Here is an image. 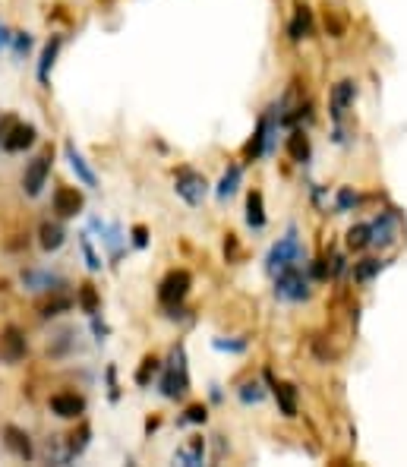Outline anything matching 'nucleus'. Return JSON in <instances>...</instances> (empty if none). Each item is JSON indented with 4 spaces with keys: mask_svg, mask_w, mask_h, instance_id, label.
Returning a JSON list of instances; mask_svg holds the SVG:
<instances>
[{
    "mask_svg": "<svg viewBox=\"0 0 407 467\" xmlns=\"http://www.w3.org/2000/svg\"><path fill=\"white\" fill-rule=\"evenodd\" d=\"M288 152H290V158H294V161H307V158H309V139H307V133H303V130H294V133H290Z\"/></svg>",
    "mask_w": 407,
    "mask_h": 467,
    "instance_id": "412c9836",
    "label": "nucleus"
},
{
    "mask_svg": "<svg viewBox=\"0 0 407 467\" xmlns=\"http://www.w3.org/2000/svg\"><path fill=\"white\" fill-rule=\"evenodd\" d=\"M174 461H180V464H202V461H206V442H202V439H193V442L183 445L177 455H174Z\"/></svg>",
    "mask_w": 407,
    "mask_h": 467,
    "instance_id": "6ab92c4d",
    "label": "nucleus"
},
{
    "mask_svg": "<svg viewBox=\"0 0 407 467\" xmlns=\"http://www.w3.org/2000/svg\"><path fill=\"white\" fill-rule=\"evenodd\" d=\"M189 391V376H187V357H183V348H174V357L165 370V379H161V395L165 398H183Z\"/></svg>",
    "mask_w": 407,
    "mask_h": 467,
    "instance_id": "7ed1b4c3",
    "label": "nucleus"
},
{
    "mask_svg": "<svg viewBox=\"0 0 407 467\" xmlns=\"http://www.w3.org/2000/svg\"><path fill=\"white\" fill-rule=\"evenodd\" d=\"M51 410L57 417H64V420H76L85 410V398L76 395V391H60V395L51 398Z\"/></svg>",
    "mask_w": 407,
    "mask_h": 467,
    "instance_id": "6e6552de",
    "label": "nucleus"
},
{
    "mask_svg": "<svg viewBox=\"0 0 407 467\" xmlns=\"http://www.w3.org/2000/svg\"><path fill=\"white\" fill-rule=\"evenodd\" d=\"M307 259V249L300 247V237H297V227H288V234L271 247L269 259H266V268L271 275L281 272V268H290V266H300Z\"/></svg>",
    "mask_w": 407,
    "mask_h": 467,
    "instance_id": "f257e3e1",
    "label": "nucleus"
},
{
    "mask_svg": "<svg viewBox=\"0 0 407 467\" xmlns=\"http://www.w3.org/2000/svg\"><path fill=\"white\" fill-rule=\"evenodd\" d=\"M57 51H60V35H54L51 42H47V47L42 51V60H38V79H42V83H47V70L54 66V57H57Z\"/></svg>",
    "mask_w": 407,
    "mask_h": 467,
    "instance_id": "5701e85b",
    "label": "nucleus"
},
{
    "mask_svg": "<svg viewBox=\"0 0 407 467\" xmlns=\"http://www.w3.org/2000/svg\"><path fill=\"white\" fill-rule=\"evenodd\" d=\"M206 417H208L206 404H193V408L187 410V417H183L180 423H206Z\"/></svg>",
    "mask_w": 407,
    "mask_h": 467,
    "instance_id": "7c9ffc66",
    "label": "nucleus"
},
{
    "mask_svg": "<svg viewBox=\"0 0 407 467\" xmlns=\"http://www.w3.org/2000/svg\"><path fill=\"white\" fill-rule=\"evenodd\" d=\"M309 294H313V288H309V278L300 272L297 266L290 268H281L275 278V297L278 300H288V303H303L309 300Z\"/></svg>",
    "mask_w": 407,
    "mask_h": 467,
    "instance_id": "f03ea898",
    "label": "nucleus"
},
{
    "mask_svg": "<svg viewBox=\"0 0 407 467\" xmlns=\"http://www.w3.org/2000/svg\"><path fill=\"white\" fill-rule=\"evenodd\" d=\"M309 32H313V13H309V6H297L294 19H290V38L300 42V38H307Z\"/></svg>",
    "mask_w": 407,
    "mask_h": 467,
    "instance_id": "4468645a",
    "label": "nucleus"
},
{
    "mask_svg": "<svg viewBox=\"0 0 407 467\" xmlns=\"http://www.w3.org/2000/svg\"><path fill=\"white\" fill-rule=\"evenodd\" d=\"M189 284H193V278H189V272H183V268H177V272H171L165 281H161L158 288V300L165 303V307L177 309L183 303V297L189 294Z\"/></svg>",
    "mask_w": 407,
    "mask_h": 467,
    "instance_id": "39448f33",
    "label": "nucleus"
},
{
    "mask_svg": "<svg viewBox=\"0 0 407 467\" xmlns=\"http://www.w3.org/2000/svg\"><path fill=\"white\" fill-rule=\"evenodd\" d=\"M271 391H275V401H278V408H281V414L284 417H297V389H294V385L278 382Z\"/></svg>",
    "mask_w": 407,
    "mask_h": 467,
    "instance_id": "ddd939ff",
    "label": "nucleus"
},
{
    "mask_svg": "<svg viewBox=\"0 0 407 467\" xmlns=\"http://www.w3.org/2000/svg\"><path fill=\"white\" fill-rule=\"evenodd\" d=\"M25 357V338L19 329H6L0 335V360L4 363H19Z\"/></svg>",
    "mask_w": 407,
    "mask_h": 467,
    "instance_id": "9d476101",
    "label": "nucleus"
},
{
    "mask_svg": "<svg viewBox=\"0 0 407 467\" xmlns=\"http://www.w3.org/2000/svg\"><path fill=\"white\" fill-rule=\"evenodd\" d=\"M79 243H83V256H85V262H89V268H92V272H98V268H101V259H98V256H95L89 234H83V237H79Z\"/></svg>",
    "mask_w": 407,
    "mask_h": 467,
    "instance_id": "c756f323",
    "label": "nucleus"
},
{
    "mask_svg": "<svg viewBox=\"0 0 407 467\" xmlns=\"http://www.w3.org/2000/svg\"><path fill=\"white\" fill-rule=\"evenodd\" d=\"M215 348L218 350H237V354H240V350H247V341H215Z\"/></svg>",
    "mask_w": 407,
    "mask_h": 467,
    "instance_id": "473e14b6",
    "label": "nucleus"
},
{
    "mask_svg": "<svg viewBox=\"0 0 407 467\" xmlns=\"http://www.w3.org/2000/svg\"><path fill=\"white\" fill-rule=\"evenodd\" d=\"M35 142V126L29 124H16L10 133H4V148L6 152H23Z\"/></svg>",
    "mask_w": 407,
    "mask_h": 467,
    "instance_id": "f8f14e48",
    "label": "nucleus"
},
{
    "mask_svg": "<svg viewBox=\"0 0 407 467\" xmlns=\"http://www.w3.org/2000/svg\"><path fill=\"white\" fill-rule=\"evenodd\" d=\"M4 436H6V445H10V449L16 451L19 458H25V461H29V458H32V442H29V436H25L23 430H16V426H6Z\"/></svg>",
    "mask_w": 407,
    "mask_h": 467,
    "instance_id": "2eb2a0df",
    "label": "nucleus"
},
{
    "mask_svg": "<svg viewBox=\"0 0 407 467\" xmlns=\"http://www.w3.org/2000/svg\"><path fill=\"white\" fill-rule=\"evenodd\" d=\"M64 227L60 225H51V221H45L42 225V247L47 249V253H54V249L64 247Z\"/></svg>",
    "mask_w": 407,
    "mask_h": 467,
    "instance_id": "aec40b11",
    "label": "nucleus"
},
{
    "mask_svg": "<svg viewBox=\"0 0 407 467\" xmlns=\"http://www.w3.org/2000/svg\"><path fill=\"white\" fill-rule=\"evenodd\" d=\"M262 398H266V391H262L259 382H243L240 385V401L243 404H259Z\"/></svg>",
    "mask_w": 407,
    "mask_h": 467,
    "instance_id": "bb28decb",
    "label": "nucleus"
},
{
    "mask_svg": "<svg viewBox=\"0 0 407 467\" xmlns=\"http://www.w3.org/2000/svg\"><path fill=\"white\" fill-rule=\"evenodd\" d=\"M79 307H83L89 316L98 313V294H95L92 284H83V288H79Z\"/></svg>",
    "mask_w": 407,
    "mask_h": 467,
    "instance_id": "a878e982",
    "label": "nucleus"
},
{
    "mask_svg": "<svg viewBox=\"0 0 407 467\" xmlns=\"http://www.w3.org/2000/svg\"><path fill=\"white\" fill-rule=\"evenodd\" d=\"M247 221L249 227H266V208H262V193L259 189H253V193L247 196Z\"/></svg>",
    "mask_w": 407,
    "mask_h": 467,
    "instance_id": "dca6fc26",
    "label": "nucleus"
},
{
    "mask_svg": "<svg viewBox=\"0 0 407 467\" xmlns=\"http://www.w3.org/2000/svg\"><path fill=\"white\" fill-rule=\"evenodd\" d=\"M348 247L350 249H363L370 247V225H354L348 231Z\"/></svg>",
    "mask_w": 407,
    "mask_h": 467,
    "instance_id": "393cba45",
    "label": "nucleus"
},
{
    "mask_svg": "<svg viewBox=\"0 0 407 467\" xmlns=\"http://www.w3.org/2000/svg\"><path fill=\"white\" fill-rule=\"evenodd\" d=\"M66 158H70V167L79 174V180H83L85 187H95V174H92V167L85 165V158L76 152V146L73 142H66Z\"/></svg>",
    "mask_w": 407,
    "mask_h": 467,
    "instance_id": "f3484780",
    "label": "nucleus"
},
{
    "mask_svg": "<svg viewBox=\"0 0 407 467\" xmlns=\"http://www.w3.org/2000/svg\"><path fill=\"white\" fill-rule=\"evenodd\" d=\"M382 266H385V262H379V259H363V262H357V266H354V281H357V284H370L379 272H382Z\"/></svg>",
    "mask_w": 407,
    "mask_h": 467,
    "instance_id": "4be33fe9",
    "label": "nucleus"
},
{
    "mask_svg": "<svg viewBox=\"0 0 407 467\" xmlns=\"http://www.w3.org/2000/svg\"><path fill=\"white\" fill-rule=\"evenodd\" d=\"M354 98H357V85L350 83V79H341V83L331 89V117L341 120L344 111L354 105Z\"/></svg>",
    "mask_w": 407,
    "mask_h": 467,
    "instance_id": "9b49d317",
    "label": "nucleus"
},
{
    "mask_svg": "<svg viewBox=\"0 0 407 467\" xmlns=\"http://www.w3.org/2000/svg\"><path fill=\"white\" fill-rule=\"evenodd\" d=\"M29 45H32V38H29V35H16V51H19V54L29 51Z\"/></svg>",
    "mask_w": 407,
    "mask_h": 467,
    "instance_id": "f704fd0d",
    "label": "nucleus"
},
{
    "mask_svg": "<svg viewBox=\"0 0 407 467\" xmlns=\"http://www.w3.org/2000/svg\"><path fill=\"white\" fill-rule=\"evenodd\" d=\"M47 171H51V155H38V158L32 161V165L25 167V174H23V189H25V193H29V196L42 193V187L47 180Z\"/></svg>",
    "mask_w": 407,
    "mask_h": 467,
    "instance_id": "0eeeda50",
    "label": "nucleus"
},
{
    "mask_svg": "<svg viewBox=\"0 0 407 467\" xmlns=\"http://www.w3.org/2000/svg\"><path fill=\"white\" fill-rule=\"evenodd\" d=\"M240 177H243L240 165H230L228 171H225V177H221V187H218V196H221V199H230V196L237 193V187H240Z\"/></svg>",
    "mask_w": 407,
    "mask_h": 467,
    "instance_id": "b1692460",
    "label": "nucleus"
},
{
    "mask_svg": "<svg viewBox=\"0 0 407 467\" xmlns=\"http://www.w3.org/2000/svg\"><path fill=\"white\" fill-rule=\"evenodd\" d=\"M0 139H4V133H0Z\"/></svg>",
    "mask_w": 407,
    "mask_h": 467,
    "instance_id": "e433bc0d",
    "label": "nucleus"
},
{
    "mask_svg": "<svg viewBox=\"0 0 407 467\" xmlns=\"http://www.w3.org/2000/svg\"><path fill=\"white\" fill-rule=\"evenodd\" d=\"M54 212L60 218H73L76 212H83V193L73 187H57L54 189Z\"/></svg>",
    "mask_w": 407,
    "mask_h": 467,
    "instance_id": "1a4fd4ad",
    "label": "nucleus"
},
{
    "mask_svg": "<svg viewBox=\"0 0 407 467\" xmlns=\"http://www.w3.org/2000/svg\"><path fill=\"white\" fill-rule=\"evenodd\" d=\"M174 189H177V196L180 199H187L189 206H199V202L206 199V193H208V184H206L202 174L189 171V167H180L177 177H174Z\"/></svg>",
    "mask_w": 407,
    "mask_h": 467,
    "instance_id": "20e7f679",
    "label": "nucleus"
},
{
    "mask_svg": "<svg viewBox=\"0 0 407 467\" xmlns=\"http://www.w3.org/2000/svg\"><path fill=\"white\" fill-rule=\"evenodd\" d=\"M398 231H401L398 215L395 212H382L370 225V243H376V247H391V243L398 240Z\"/></svg>",
    "mask_w": 407,
    "mask_h": 467,
    "instance_id": "423d86ee",
    "label": "nucleus"
},
{
    "mask_svg": "<svg viewBox=\"0 0 407 467\" xmlns=\"http://www.w3.org/2000/svg\"><path fill=\"white\" fill-rule=\"evenodd\" d=\"M158 370H161V360H158V357H146V360H142V370L136 373V382H139V385H148V379L158 373Z\"/></svg>",
    "mask_w": 407,
    "mask_h": 467,
    "instance_id": "cd10ccee",
    "label": "nucleus"
},
{
    "mask_svg": "<svg viewBox=\"0 0 407 467\" xmlns=\"http://www.w3.org/2000/svg\"><path fill=\"white\" fill-rule=\"evenodd\" d=\"M10 42V35H6V29H0V45H6Z\"/></svg>",
    "mask_w": 407,
    "mask_h": 467,
    "instance_id": "c9c22d12",
    "label": "nucleus"
},
{
    "mask_svg": "<svg viewBox=\"0 0 407 467\" xmlns=\"http://www.w3.org/2000/svg\"><path fill=\"white\" fill-rule=\"evenodd\" d=\"M70 307H73L70 297H54V300H47L45 307H42V316H45V319H51V316L64 313V309H70Z\"/></svg>",
    "mask_w": 407,
    "mask_h": 467,
    "instance_id": "c85d7f7f",
    "label": "nucleus"
},
{
    "mask_svg": "<svg viewBox=\"0 0 407 467\" xmlns=\"http://www.w3.org/2000/svg\"><path fill=\"white\" fill-rule=\"evenodd\" d=\"M23 281L32 290H60V284H64L57 275H47V272H23Z\"/></svg>",
    "mask_w": 407,
    "mask_h": 467,
    "instance_id": "a211bd4d",
    "label": "nucleus"
},
{
    "mask_svg": "<svg viewBox=\"0 0 407 467\" xmlns=\"http://www.w3.org/2000/svg\"><path fill=\"white\" fill-rule=\"evenodd\" d=\"M146 240H148V231L142 225H136L133 227V243H136V247H146Z\"/></svg>",
    "mask_w": 407,
    "mask_h": 467,
    "instance_id": "72a5a7b5",
    "label": "nucleus"
},
{
    "mask_svg": "<svg viewBox=\"0 0 407 467\" xmlns=\"http://www.w3.org/2000/svg\"><path fill=\"white\" fill-rule=\"evenodd\" d=\"M357 202H360V199H357V193L350 187H344L341 193H338V208H341V212H348V208L357 206Z\"/></svg>",
    "mask_w": 407,
    "mask_h": 467,
    "instance_id": "2f4dec72",
    "label": "nucleus"
}]
</instances>
